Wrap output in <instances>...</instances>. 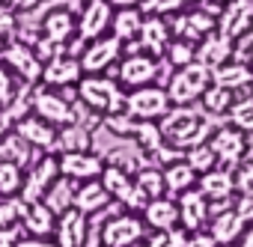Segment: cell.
<instances>
[{
  "instance_id": "1",
  "label": "cell",
  "mask_w": 253,
  "mask_h": 247,
  "mask_svg": "<svg viewBox=\"0 0 253 247\" xmlns=\"http://www.w3.org/2000/svg\"><path fill=\"white\" fill-rule=\"evenodd\" d=\"M161 134H164V143L176 146V149H191L197 143H206V134H209V125L206 119L191 107V104H173L161 119Z\"/></svg>"
},
{
  "instance_id": "2",
  "label": "cell",
  "mask_w": 253,
  "mask_h": 247,
  "mask_svg": "<svg viewBox=\"0 0 253 247\" xmlns=\"http://www.w3.org/2000/svg\"><path fill=\"white\" fill-rule=\"evenodd\" d=\"M75 89H78V101L86 110L98 113L101 119L125 110V86H119L110 75H84Z\"/></svg>"
},
{
  "instance_id": "3",
  "label": "cell",
  "mask_w": 253,
  "mask_h": 247,
  "mask_svg": "<svg viewBox=\"0 0 253 247\" xmlns=\"http://www.w3.org/2000/svg\"><path fill=\"white\" fill-rule=\"evenodd\" d=\"M209 83H211V69L206 63L194 60V63L173 72V78L167 81V92H170L173 104H194L203 98Z\"/></svg>"
},
{
  "instance_id": "4",
  "label": "cell",
  "mask_w": 253,
  "mask_h": 247,
  "mask_svg": "<svg viewBox=\"0 0 253 247\" xmlns=\"http://www.w3.org/2000/svg\"><path fill=\"white\" fill-rule=\"evenodd\" d=\"M170 107H173V98H170L167 86H161V83H146V86H134L125 92V110L140 122L143 119L158 122Z\"/></svg>"
},
{
  "instance_id": "5",
  "label": "cell",
  "mask_w": 253,
  "mask_h": 247,
  "mask_svg": "<svg viewBox=\"0 0 253 247\" xmlns=\"http://www.w3.org/2000/svg\"><path fill=\"white\" fill-rule=\"evenodd\" d=\"M122 208V206H119ZM113 211L110 217H107V223L101 226V244L104 247H128V244H134V241H143L146 235H149V226H146V220L137 214V211Z\"/></svg>"
},
{
  "instance_id": "6",
  "label": "cell",
  "mask_w": 253,
  "mask_h": 247,
  "mask_svg": "<svg viewBox=\"0 0 253 247\" xmlns=\"http://www.w3.org/2000/svg\"><path fill=\"white\" fill-rule=\"evenodd\" d=\"M122 51H125V42H122L116 33H110V36L104 33V36H98V39L86 42L78 60H81L84 75H104L113 63H119Z\"/></svg>"
},
{
  "instance_id": "7",
  "label": "cell",
  "mask_w": 253,
  "mask_h": 247,
  "mask_svg": "<svg viewBox=\"0 0 253 247\" xmlns=\"http://www.w3.org/2000/svg\"><path fill=\"white\" fill-rule=\"evenodd\" d=\"M30 110H33L36 116H42L45 122H51V125H57V128L72 125V122L78 119V116H75V104L66 101L54 86H39V89H33Z\"/></svg>"
},
{
  "instance_id": "8",
  "label": "cell",
  "mask_w": 253,
  "mask_h": 247,
  "mask_svg": "<svg viewBox=\"0 0 253 247\" xmlns=\"http://www.w3.org/2000/svg\"><path fill=\"white\" fill-rule=\"evenodd\" d=\"M57 176H60V161H57V155L39 152V158H33V164H30V173L24 176L21 200H24V203H39Z\"/></svg>"
},
{
  "instance_id": "9",
  "label": "cell",
  "mask_w": 253,
  "mask_h": 247,
  "mask_svg": "<svg viewBox=\"0 0 253 247\" xmlns=\"http://www.w3.org/2000/svg\"><path fill=\"white\" fill-rule=\"evenodd\" d=\"M3 63L24 81V83H39L42 81V60L36 54V48L30 42H21V39H9L6 42V51H3Z\"/></svg>"
},
{
  "instance_id": "10",
  "label": "cell",
  "mask_w": 253,
  "mask_h": 247,
  "mask_svg": "<svg viewBox=\"0 0 253 247\" xmlns=\"http://www.w3.org/2000/svg\"><path fill=\"white\" fill-rule=\"evenodd\" d=\"M158 81V57L152 54H140V51H131L119 63V83L122 86H146V83H155Z\"/></svg>"
},
{
  "instance_id": "11",
  "label": "cell",
  "mask_w": 253,
  "mask_h": 247,
  "mask_svg": "<svg viewBox=\"0 0 253 247\" xmlns=\"http://www.w3.org/2000/svg\"><path fill=\"white\" fill-rule=\"evenodd\" d=\"M12 131H15L21 140H27L36 152H51V149H57V134H60L57 125L45 122V119L36 116L33 110L15 122V128H12Z\"/></svg>"
},
{
  "instance_id": "12",
  "label": "cell",
  "mask_w": 253,
  "mask_h": 247,
  "mask_svg": "<svg viewBox=\"0 0 253 247\" xmlns=\"http://www.w3.org/2000/svg\"><path fill=\"white\" fill-rule=\"evenodd\" d=\"M217 30L232 42L253 30V0H226V6L217 15Z\"/></svg>"
},
{
  "instance_id": "13",
  "label": "cell",
  "mask_w": 253,
  "mask_h": 247,
  "mask_svg": "<svg viewBox=\"0 0 253 247\" xmlns=\"http://www.w3.org/2000/svg\"><path fill=\"white\" fill-rule=\"evenodd\" d=\"M110 21H113V6L107 0H86V6L78 15V39L92 42V39L104 36Z\"/></svg>"
},
{
  "instance_id": "14",
  "label": "cell",
  "mask_w": 253,
  "mask_h": 247,
  "mask_svg": "<svg viewBox=\"0 0 253 247\" xmlns=\"http://www.w3.org/2000/svg\"><path fill=\"white\" fill-rule=\"evenodd\" d=\"M217 155V164H229V167H238L247 155V134L235 125H223L211 134V143H209Z\"/></svg>"
},
{
  "instance_id": "15",
  "label": "cell",
  "mask_w": 253,
  "mask_h": 247,
  "mask_svg": "<svg viewBox=\"0 0 253 247\" xmlns=\"http://www.w3.org/2000/svg\"><path fill=\"white\" fill-rule=\"evenodd\" d=\"M60 161V173L75 179V182H86V179H98L101 170H104V158L98 152H89V149H81V152H60L57 155Z\"/></svg>"
},
{
  "instance_id": "16",
  "label": "cell",
  "mask_w": 253,
  "mask_h": 247,
  "mask_svg": "<svg viewBox=\"0 0 253 247\" xmlns=\"http://www.w3.org/2000/svg\"><path fill=\"white\" fill-rule=\"evenodd\" d=\"M86 235H89V214H84L75 206L66 208L63 214H57L54 241L60 247H86Z\"/></svg>"
},
{
  "instance_id": "17",
  "label": "cell",
  "mask_w": 253,
  "mask_h": 247,
  "mask_svg": "<svg viewBox=\"0 0 253 247\" xmlns=\"http://www.w3.org/2000/svg\"><path fill=\"white\" fill-rule=\"evenodd\" d=\"M81 78H84L81 60L75 54H69V51L57 54L54 60H48L42 66V83L45 86H54V89H60V86H78Z\"/></svg>"
},
{
  "instance_id": "18",
  "label": "cell",
  "mask_w": 253,
  "mask_h": 247,
  "mask_svg": "<svg viewBox=\"0 0 253 247\" xmlns=\"http://www.w3.org/2000/svg\"><path fill=\"white\" fill-rule=\"evenodd\" d=\"M179 223L188 229V232H200L209 217H211V206H209V197L200 191V188H191L185 194H179Z\"/></svg>"
},
{
  "instance_id": "19",
  "label": "cell",
  "mask_w": 253,
  "mask_h": 247,
  "mask_svg": "<svg viewBox=\"0 0 253 247\" xmlns=\"http://www.w3.org/2000/svg\"><path fill=\"white\" fill-rule=\"evenodd\" d=\"M39 27H42V36H48V39L57 42V45H69V42L78 39V18H75L72 9L54 6V9L39 21Z\"/></svg>"
},
{
  "instance_id": "20",
  "label": "cell",
  "mask_w": 253,
  "mask_h": 247,
  "mask_svg": "<svg viewBox=\"0 0 253 247\" xmlns=\"http://www.w3.org/2000/svg\"><path fill=\"white\" fill-rule=\"evenodd\" d=\"M179 39H191V42H203L211 30H217V18L214 15H206L203 9L200 12H179L173 18V27Z\"/></svg>"
},
{
  "instance_id": "21",
  "label": "cell",
  "mask_w": 253,
  "mask_h": 247,
  "mask_svg": "<svg viewBox=\"0 0 253 247\" xmlns=\"http://www.w3.org/2000/svg\"><path fill=\"white\" fill-rule=\"evenodd\" d=\"M244 229H247V223L238 217L235 208H220L209 217V235L217 241V247L220 244H235Z\"/></svg>"
},
{
  "instance_id": "22",
  "label": "cell",
  "mask_w": 253,
  "mask_h": 247,
  "mask_svg": "<svg viewBox=\"0 0 253 247\" xmlns=\"http://www.w3.org/2000/svg\"><path fill=\"white\" fill-rule=\"evenodd\" d=\"M235 51V42L229 36H223L220 30H211L203 42H197V60L206 63L209 69H217L220 63H226Z\"/></svg>"
},
{
  "instance_id": "23",
  "label": "cell",
  "mask_w": 253,
  "mask_h": 247,
  "mask_svg": "<svg viewBox=\"0 0 253 247\" xmlns=\"http://www.w3.org/2000/svg\"><path fill=\"white\" fill-rule=\"evenodd\" d=\"M137 39H140V48H146L152 57H164L170 45V24L164 21V15H146Z\"/></svg>"
},
{
  "instance_id": "24",
  "label": "cell",
  "mask_w": 253,
  "mask_h": 247,
  "mask_svg": "<svg viewBox=\"0 0 253 247\" xmlns=\"http://www.w3.org/2000/svg\"><path fill=\"white\" fill-rule=\"evenodd\" d=\"M197 188H200L209 200L223 203V200L235 191V173H232L229 167H214V170H209V173H203V176L197 179Z\"/></svg>"
},
{
  "instance_id": "25",
  "label": "cell",
  "mask_w": 253,
  "mask_h": 247,
  "mask_svg": "<svg viewBox=\"0 0 253 247\" xmlns=\"http://www.w3.org/2000/svg\"><path fill=\"white\" fill-rule=\"evenodd\" d=\"M143 220L149 229H173V226H179V203L170 197H155L146 203Z\"/></svg>"
},
{
  "instance_id": "26",
  "label": "cell",
  "mask_w": 253,
  "mask_h": 247,
  "mask_svg": "<svg viewBox=\"0 0 253 247\" xmlns=\"http://www.w3.org/2000/svg\"><path fill=\"white\" fill-rule=\"evenodd\" d=\"M110 191L101 185V179H86L84 185H78V194H75V208H81L84 214H95V211H104L110 206Z\"/></svg>"
},
{
  "instance_id": "27",
  "label": "cell",
  "mask_w": 253,
  "mask_h": 247,
  "mask_svg": "<svg viewBox=\"0 0 253 247\" xmlns=\"http://www.w3.org/2000/svg\"><path fill=\"white\" fill-rule=\"evenodd\" d=\"M21 226H24L27 235H45V238H51L54 229H57V214L42 200L39 203H27L24 217H21Z\"/></svg>"
},
{
  "instance_id": "28",
  "label": "cell",
  "mask_w": 253,
  "mask_h": 247,
  "mask_svg": "<svg viewBox=\"0 0 253 247\" xmlns=\"http://www.w3.org/2000/svg\"><path fill=\"white\" fill-rule=\"evenodd\" d=\"M211 83L229 86L232 92L253 83V66H247V60H226L217 69H211Z\"/></svg>"
},
{
  "instance_id": "29",
  "label": "cell",
  "mask_w": 253,
  "mask_h": 247,
  "mask_svg": "<svg viewBox=\"0 0 253 247\" xmlns=\"http://www.w3.org/2000/svg\"><path fill=\"white\" fill-rule=\"evenodd\" d=\"M75 194H78L75 179H69V176H63V173H60V176L51 182V188L45 191L42 203H45L54 214H63L66 208H72V206H75Z\"/></svg>"
},
{
  "instance_id": "30",
  "label": "cell",
  "mask_w": 253,
  "mask_h": 247,
  "mask_svg": "<svg viewBox=\"0 0 253 247\" xmlns=\"http://www.w3.org/2000/svg\"><path fill=\"white\" fill-rule=\"evenodd\" d=\"M146 15L140 6H122L113 12V21H110V33H116L122 42H128L134 36H140V27H143Z\"/></svg>"
},
{
  "instance_id": "31",
  "label": "cell",
  "mask_w": 253,
  "mask_h": 247,
  "mask_svg": "<svg viewBox=\"0 0 253 247\" xmlns=\"http://www.w3.org/2000/svg\"><path fill=\"white\" fill-rule=\"evenodd\" d=\"M197 179H200V173L182 158V161H173V164H167V170H164V182H167V194H173V197H179V194H185V191H191V188H197Z\"/></svg>"
},
{
  "instance_id": "32",
  "label": "cell",
  "mask_w": 253,
  "mask_h": 247,
  "mask_svg": "<svg viewBox=\"0 0 253 247\" xmlns=\"http://www.w3.org/2000/svg\"><path fill=\"white\" fill-rule=\"evenodd\" d=\"M92 131L86 125H81V122H72V125H63L60 134H57V149L60 152H81V149H89Z\"/></svg>"
},
{
  "instance_id": "33",
  "label": "cell",
  "mask_w": 253,
  "mask_h": 247,
  "mask_svg": "<svg viewBox=\"0 0 253 247\" xmlns=\"http://www.w3.org/2000/svg\"><path fill=\"white\" fill-rule=\"evenodd\" d=\"M33 146L27 140H21L15 131H9L3 140H0V161H18L21 167H30L33 164Z\"/></svg>"
},
{
  "instance_id": "34",
  "label": "cell",
  "mask_w": 253,
  "mask_h": 247,
  "mask_svg": "<svg viewBox=\"0 0 253 247\" xmlns=\"http://www.w3.org/2000/svg\"><path fill=\"white\" fill-rule=\"evenodd\" d=\"M200 101H203V110L209 116H223L232 107V89L229 86H220V83H209V89L203 92Z\"/></svg>"
},
{
  "instance_id": "35",
  "label": "cell",
  "mask_w": 253,
  "mask_h": 247,
  "mask_svg": "<svg viewBox=\"0 0 253 247\" xmlns=\"http://www.w3.org/2000/svg\"><path fill=\"white\" fill-rule=\"evenodd\" d=\"M134 143L140 152H158V146H164V134H161V125L152 119H137V128H134Z\"/></svg>"
},
{
  "instance_id": "36",
  "label": "cell",
  "mask_w": 253,
  "mask_h": 247,
  "mask_svg": "<svg viewBox=\"0 0 253 247\" xmlns=\"http://www.w3.org/2000/svg\"><path fill=\"white\" fill-rule=\"evenodd\" d=\"M24 167L18 161H0V197H15L24 188Z\"/></svg>"
},
{
  "instance_id": "37",
  "label": "cell",
  "mask_w": 253,
  "mask_h": 247,
  "mask_svg": "<svg viewBox=\"0 0 253 247\" xmlns=\"http://www.w3.org/2000/svg\"><path fill=\"white\" fill-rule=\"evenodd\" d=\"M164 57H167V63H170L173 69H182V66H188V63L197 60V42H191V39H179V36H176V39H170Z\"/></svg>"
},
{
  "instance_id": "38",
  "label": "cell",
  "mask_w": 253,
  "mask_h": 247,
  "mask_svg": "<svg viewBox=\"0 0 253 247\" xmlns=\"http://www.w3.org/2000/svg\"><path fill=\"white\" fill-rule=\"evenodd\" d=\"M188 229L179 223V226H173V229H149V235H146V244L149 247H185L188 244Z\"/></svg>"
},
{
  "instance_id": "39",
  "label": "cell",
  "mask_w": 253,
  "mask_h": 247,
  "mask_svg": "<svg viewBox=\"0 0 253 247\" xmlns=\"http://www.w3.org/2000/svg\"><path fill=\"white\" fill-rule=\"evenodd\" d=\"M185 161H188V164H191L200 176L217 167V155H214V149H211L209 143H197V146L185 149Z\"/></svg>"
},
{
  "instance_id": "40",
  "label": "cell",
  "mask_w": 253,
  "mask_h": 247,
  "mask_svg": "<svg viewBox=\"0 0 253 247\" xmlns=\"http://www.w3.org/2000/svg\"><path fill=\"white\" fill-rule=\"evenodd\" d=\"M134 179H137V185L146 191V197H149V200H155V197H164V194H167L164 170H158V167H143Z\"/></svg>"
},
{
  "instance_id": "41",
  "label": "cell",
  "mask_w": 253,
  "mask_h": 247,
  "mask_svg": "<svg viewBox=\"0 0 253 247\" xmlns=\"http://www.w3.org/2000/svg\"><path fill=\"white\" fill-rule=\"evenodd\" d=\"M229 125L241 128L244 134H253V98H241V101H232L229 107Z\"/></svg>"
},
{
  "instance_id": "42",
  "label": "cell",
  "mask_w": 253,
  "mask_h": 247,
  "mask_svg": "<svg viewBox=\"0 0 253 247\" xmlns=\"http://www.w3.org/2000/svg\"><path fill=\"white\" fill-rule=\"evenodd\" d=\"M24 208H27V203L21 200V194H15V197H0V226H15V223H21Z\"/></svg>"
},
{
  "instance_id": "43",
  "label": "cell",
  "mask_w": 253,
  "mask_h": 247,
  "mask_svg": "<svg viewBox=\"0 0 253 247\" xmlns=\"http://www.w3.org/2000/svg\"><path fill=\"white\" fill-rule=\"evenodd\" d=\"M185 3H191V0H143L140 9L143 15H170V12H179Z\"/></svg>"
},
{
  "instance_id": "44",
  "label": "cell",
  "mask_w": 253,
  "mask_h": 247,
  "mask_svg": "<svg viewBox=\"0 0 253 247\" xmlns=\"http://www.w3.org/2000/svg\"><path fill=\"white\" fill-rule=\"evenodd\" d=\"M18 86H15V78H12V69L9 66H0V110H3L12 98H15Z\"/></svg>"
},
{
  "instance_id": "45",
  "label": "cell",
  "mask_w": 253,
  "mask_h": 247,
  "mask_svg": "<svg viewBox=\"0 0 253 247\" xmlns=\"http://www.w3.org/2000/svg\"><path fill=\"white\" fill-rule=\"evenodd\" d=\"M15 33H18V15H15V9L6 6V3H0V36H3V39H15Z\"/></svg>"
},
{
  "instance_id": "46",
  "label": "cell",
  "mask_w": 253,
  "mask_h": 247,
  "mask_svg": "<svg viewBox=\"0 0 253 247\" xmlns=\"http://www.w3.org/2000/svg\"><path fill=\"white\" fill-rule=\"evenodd\" d=\"M232 208L238 211V217H241L247 226L253 223V194H241V197H238V203H235Z\"/></svg>"
},
{
  "instance_id": "47",
  "label": "cell",
  "mask_w": 253,
  "mask_h": 247,
  "mask_svg": "<svg viewBox=\"0 0 253 247\" xmlns=\"http://www.w3.org/2000/svg\"><path fill=\"white\" fill-rule=\"evenodd\" d=\"M15 247H60V244L51 241V238H45V235H21L15 241Z\"/></svg>"
},
{
  "instance_id": "48",
  "label": "cell",
  "mask_w": 253,
  "mask_h": 247,
  "mask_svg": "<svg viewBox=\"0 0 253 247\" xmlns=\"http://www.w3.org/2000/svg\"><path fill=\"white\" fill-rule=\"evenodd\" d=\"M185 247H217V241H214L209 232L200 229V232H191V235H188V244H185Z\"/></svg>"
},
{
  "instance_id": "49",
  "label": "cell",
  "mask_w": 253,
  "mask_h": 247,
  "mask_svg": "<svg viewBox=\"0 0 253 247\" xmlns=\"http://www.w3.org/2000/svg\"><path fill=\"white\" fill-rule=\"evenodd\" d=\"M12 128H15V122H12V116H9L6 110H0V140H3V137H6V134L12 131Z\"/></svg>"
},
{
  "instance_id": "50",
  "label": "cell",
  "mask_w": 253,
  "mask_h": 247,
  "mask_svg": "<svg viewBox=\"0 0 253 247\" xmlns=\"http://www.w3.org/2000/svg\"><path fill=\"white\" fill-rule=\"evenodd\" d=\"M6 6H12V9H21V12H27V9H33L39 0H3Z\"/></svg>"
},
{
  "instance_id": "51",
  "label": "cell",
  "mask_w": 253,
  "mask_h": 247,
  "mask_svg": "<svg viewBox=\"0 0 253 247\" xmlns=\"http://www.w3.org/2000/svg\"><path fill=\"white\" fill-rule=\"evenodd\" d=\"M235 247H253V223H250V226L241 232V238L235 241Z\"/></svg>"
},
{
  "instance_id": "52",
  "label": "cell",
  "mask_w": 253,
  "mask_h": 247,
  "mask_svg": "<svg viewBox=\"0 0 253 247\" xmlns=\"http://www.w3.org/2000/svg\"><path fill=\"white\" fill-rule=\"evenodd\" d=\"M107 3H110L113 9H122V6H140L143 0H107Z\"/></svg>"
},
{
  "instance_id": "53",
  "label": "cell",
  "mask_w": 253,
  "mask_h": 247,
  "mask_svg": "<svg viewBox=\"0 0 253 247\" xmlns=\"http://www.w3.org/2000/svg\"><path fill=\"white\" fill-rule=\"evenodd\" d=\"M6 42H9V39H3V36H0V63H3V51H6Z\"/></svg>"
},
{
  "instance_id": "54",
  "label": "cell",
  "mask_w": 253,
  "mask_h": 247,
  "mask_svg": "<svg viewBox=\"0 0 253 247\" xmlns=\"http://www.w3.org/2000/svg\"><path fill=\"white\" fill-rule=\"evenodd\" d=\"M128 247H149L146 241H134V244H128Z\"/></svg>"
},
{
  "instance_id": "55",
  "label": "cell",
  "mask_w": 253,
  "mask_h": 247,
  "mask_svg": "<svg viewBox=\"0 0 253 247\" xmlns=\"http://www.w3.org/2000/svg\"><path fill=\"white\" fill-rule=\"evenodd\" d=\"M0 247H12V244H3V241H0Z\"/></svg>"
},
{
  "instance_id": "56",
  "label": "cell",
  "mask_w": 253,
  "mask_h": 247,
  "mask_svg": "<svg viewBox=\"0 0 253 247\" xmlns=\"http://www.w3.org/2000/svg\"><path fill=\"white\" fill-rule=\"evenodd\" d=\"M101 247H104V244H101Z\"/></svg>"
}]
</instances>
